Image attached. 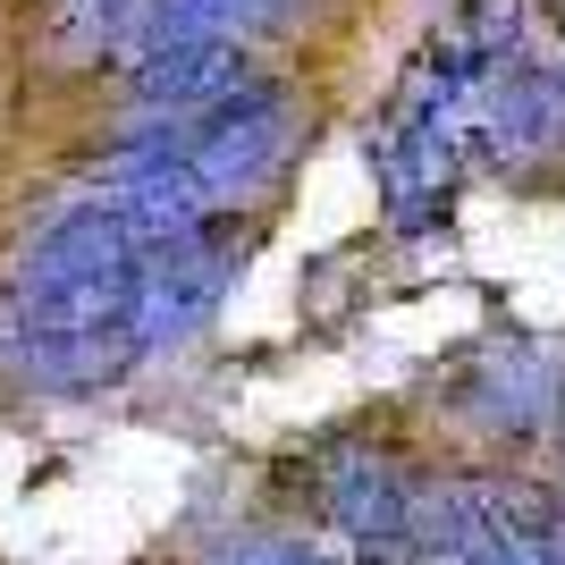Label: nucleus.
Masks as SVG:
<instances>
[{"instance_id": "obj_1", "label": "nucleus", "mask_w": 565, "mask_h": 565, "mask_svg": "<svg viewBox=\"0 0 565 565\" xmlns=\"http://www.w3.org/2000/svg\"><path fill=\"white\" fill-rule=\"evenodd\" d=\"M456 110L465 102L439 85V76L405 68V94L380 127V186H388V228H439L456 203V178H465V136H456Z\"/></svg>"}, {"instance_id": "obj_2", "label": "nucleus", "mask_w": 565, "mask_h": 565, "mask_svg": "<svg viewBox=\"0 0 565 565\" xmlns=\"http://www.w3.org/2000/svg\"><path fill=\"white\" fill-rule=\"evenodd\" d=\"M287 143H296V110H287V94H279V85H245L236 102H220V110H203L186 127L178 169L220 203V194L262 186V178L287 161Z\"/></svg>"}, {"instance_id": "obj_3", "label": "nucleus", "mask_w": 565, "mask_h": 565, "mask_svg": "<svg viewBox=\"0 0 565 565\" xmlns=\"http://www.w3.org/2000/svg\"><path fill=\"white\" fill-rule=\"evenodd\" d=\"M220 287H228V254H220V236L186 228V236H169V245H143V270H136V321H127V338H136V347L186 338L194 321L220 305Z\"/></svg>"}, {"instance_id": "obj_4", "label": "nucleus", "mask_w": 565, "mask_h": 565, "mask_svg": "<svg viewBox=\"0 0 565 565\" xmlns=\"http://www.w3.org/2000/svg\"><path fill=\"white\" fill-rule=\"evenodd\" d=\"M465 414L490 423V430H507V439H532V430H548L565 414V380H557V363H548L541 347L498 338L465 380Z\"/></svg>"}, {"instance_id": "obj_5", "label": "nucleus", "mask_w": 565, "mask_h": 565, "mask_svg": "<svg viewBox=\"0 0 565 565\" xmlns=\"http://www.w3.org/2000/svg\"><path fill=\"white\" fill-rule=\"evenodd\" d=\"M414 481H405L388 456H338L321 472V515L354 541V557L372 548H414Z\"/></svg>"}, {"instance_id": "obj_6", "label": "nucleus", "mask_w": 565, "mask_h": 565, "mask_svg": "<svg viewBox=\"0 0 565 565\" xmlns=\"http://www.w3.org/2000/svg\"><path fill=\"white\" fill-rule=\"evenodd\" d=\"M565 127V68H548V60H507V68L490 76V94H481V127H472V143L490 152V161H532L541 143H557Z\"/></svg>"}, {"instance_id": "obj_7", "label": "nucleus", "mask_w": 565, "mask_h": 565, "mask_svg": "<svg viewBox=\"0 0 565 565\" xmlns=\"http://www.w3.org/2000/svg\"><path fill=\"white\" fill-rule=\"evenodd\" d=\"M254 85L245 76V43H152L136 51V94L161 102V110H220Z\"/></svg>"}, {"instance_id": "obj_8", "label": "nucleus", "mask_w": 565, "mask_h": 565, "mask_svg": "<svg viewBox=\"0 0 565 565\" xmlns=\"http://www.w3.org/2000/svg\"><path fill=\"white\" fill-rule=\"evenodd\" d=\"M439 34H448L456 51H472V60L498 76L507 60H523V51H515V43H523V0H465Z\"/></svg>"}]
</instances>
